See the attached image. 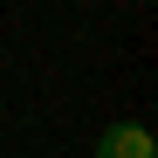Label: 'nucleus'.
<instances>
[{
  "instance_id": "obj_1",
  "label": "nucleus",
  "mask_w": 158,
  "mask_h": 158,
  "mask_svg": "<svg viewBox=\"0 0 158 158\" xmlns=\"http://www.w3.org/2000/svg\"><path fill=\"white\" fill-rule=\"evenodd\" d=\"M96 158H158V138L144 124H110L96 138Z\"/></svg>"
}]
</instances>
